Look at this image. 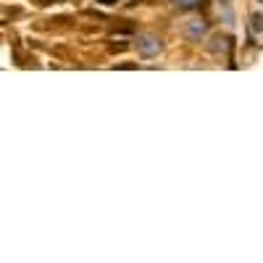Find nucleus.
Instances as JSON below:
<instances>
[{
	"mask_svg": "<svg viewBox=\"0 0 263 263\" xmlns=\"http://www.w3.org/2000/svg\"><path fill=\"white\" fill-rule=\"evenodd\" d=\"M135 48H137V53H140L142 58H156V55L163 50V42H161L158 34L142 32V34H137V40H135Z\"/></svg>",
	"mask_w": 263,
	"mask_h": 263,
	"instance_id": "obj_1",
	"label": "nucleus"
},
{
	"mask_svg": "<svg viewBox=\"0 0 263 263\" xmlns=\"http://www.w3.org/2000/svg\"><path fill=\"white\" fill-rule=\"evenodd\" d=\"M182 34L190 42H203L208 37V21H203V18H187Z\"/></svg>",
	"mask_w": 263,
	"mask_h": 263,
	"instance_id": "obj_2",
	"label": "nucleus"
},
{
	"mask_svg": "<svg viewBox=\"0 0 263 263\" xmlns=\"http://www.w3.org/2000/svg\"><path fill=\"white\" fill-rule=\"evenodd\" d=\"M250 34L253 37H263V11H255L250 16Z\"/></svg>",
	"mask_w": 263,
	"mask_h": 263,
	"instance_id": "obj_3",
	"label": "nucleus"
},
{
	"mask_svg": "<svg viewBox=\"0 0 263 263\" xmlns=\"http://www.w3.org/2000/svg\"><path fill=\"white\" fill-rule=\"evenodd\" d=\"M211 42H213V45H211V53H216V55L229 50V40H227V37H221V34H218V37H213Z\"/></svg>",
	"mask_w": 263,
	"mask_h": 263,
	"instance_id": "obj_4",
	"label": "nucleus"
},
{
	"mask_svg": "<svg viewBox=\"0 0 263 263\" xmlns=\"http://www.w3.org/2000/svg\"><path fill=\"white\" fill-rule=\"evenodd\" d=\"M177 8H182V11H192V8H200V3L203 0H171Z\"/></svg>",
	"mask_w": 263,
	"mask_h": 263,
	"instance_id": "obj_5",
	"label": "nucleus"
},
{
	"mask_svg": "<svg viewBox=\"0 0 263 263\" xmlns=\"http://www.w3.org/2000/svg\"><path fill=\"white\" fill-rule=\"evenodd\" d=\"M221 13H224V24H227V27H232V24H234V16H232V8H229L227 3H224Z\"/></svg>",
	"mask_w": 263,
	"mask_h": 263,
	"instance_id": "obj_6",
	"label": "nucleus"
},
{
	"mask_svg": "<svg viewBox=\"0 0 263 263\" xmlns=\"http://www.w3.org/2000/svg\"><path fill=\"white\" fill-rule=\"evenodd\" d=\"M103 3H114V0H103Z\"/></svg>",
	"mask_w": 263,
	"mask_h": 263,
	"instance_id": "obj_7",
	"label": "nucleus"
},
{
	"mask_svg": "<svg viewBox=\"0 0 263 263\" xmlns=\"http://www.w3.org/2000/svg\"><path fill=\"white\" fill-rule=\"evenodd\" d=\"M221 3H229V0H221Z\"/></svg>",
	"mask_w": 263,
	"mask_h": 263,
	"instance_id": "obj_8",
	"label": "nucleus"
}]
</instances>
